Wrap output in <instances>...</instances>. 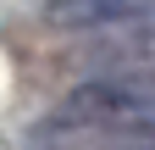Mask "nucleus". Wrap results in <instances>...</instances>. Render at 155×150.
<instances>
[{
    "label": "nucleus",
    "mask_w": 155,
    "mask_h": 150,
    "mask_svg": "<svg viewBox=\"0 0 155 150\" xmlns=\"http://www.w3.org/2000/svg\"><path fill=\"white\" fill-rule=\"evenodd\" d=\"M155 117V78L139 72H100L67 89V100L55 106V128L61 134H94V128H150Z\"/></svg>",
    "instance_id": "obj_1"
},
{
    "label": "nucleus",
    "mask_w": 155,
    "mask_h": 150,
    "mask_svg": "<svg viewBox=\"0 0 155 150\" xmlns=\"http://www.w3.org/2000/svg\"><path fill=\"white\" fill-rule=\"evenodd\" d=\"M155 11V0H45V22L67 33H105Z\"/></svg>",
    "instance_id": "obj_2"
},
{
    "label": "nucleus",
    "mask_w": 155,
    "mask_h": 150,
    "mask_svg": "<svg viewBox=\"0 0 155 150\" xmlns=\"http://www.w3.org/2000/svg\"><path fill=\"white\" fill-rule=\"evenodd\" d=\"M94 61H111L116 72L122 67H155V11L133 17L122 28H105L100 45H94Z\"/></svg>",
    "instance_id": "obj_3"
},
{
    "label": "nucleus",
    "mask_w": 155,
    "mask_h": 150,
    "mask_svg": "<svg viewBox=\"0 0 155 150\" xmlns=\"http://www.w3.org/2000/svg\"><path fill=\"white\" fill-rule=\"evenodd\" d=\"M127 150H155V145H127Z\"/></svg>",
    "instance_id": "obj_4"
}]
</instances>
